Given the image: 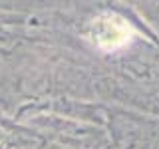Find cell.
I'll use <instances>...</instances> for the list:
<instances>
[{
    "label": "cell",
    "mask_w": 159,
    "mask_h": 149,
    "mask_svg": "<svg viewBox=\"0 0 159 149\" xmlns=\"http://www.w3.org/2000/svg\"><path fill=\"white\" fill-rule=\"evenodd\" d=\"M86 40L102 52H116L125 48L135 38V30L123 16L116 12H99L88 22Z\"/></svg>",
    "instance_id": "1"
}]
</instances>
